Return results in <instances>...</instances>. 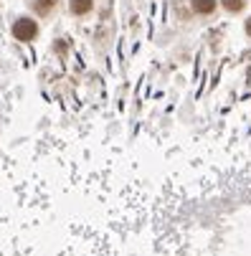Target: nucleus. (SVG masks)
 Returning a JSON list of instances; mask_svg holds the SVG:
<instances>
[{
	"mask_svg": "<svg viewBox=\"0 0 251 256\" xmlns=\"http://www.w3.org/2000/svg\"><path fill=\"white\" fill-rule=\"evenodd\" d=\"M10 33H13V38L20 41V44H30L38 38V33H41V26L38 20H33L30 16H18L10 26Z\"/></svg>",
	"mask_w": 251,
	"mask_h": 256,
	"instance_id": "obj_1",
	"label": "nucleus"
},
{
	"mask_svg": "<svg viewBox=\"0 0 251 256\" xmlns=\"http://www.w3.org/2000/svg\"><path fill=\"white\" fill-rule=\"evenodd\" d=\"M58 6H61V0H30V10L41 18H48Z\"/></svg>",
	"mask_w": 251,
	"mask_h": 256,
	"instance_id": "obj_2",
	"label": "nucleus"
},
{
	"mask_svg": "<svg viewBox=\"0 0 251 256\" xmlns=\"http://www.w3.org/2000/svg\"><path fill=\"white\" fill-rule=\"evenodd\" d=\"M94 10V0H68V13L76 16V18H84Z\"/></svg>",
	"mask_w": 251,
	"mask_h": 256,
	"instance_id": "obj_3",
	"label": "nucleus"
},
{
	"mask_svg": "<svg viewBox=\"0 0 251 256\" xmlns=\"http://www.w3.org/2000/svg\"><path fill=\"white\" fill-rule=\"evenodd\" d=\"M190 6L198 16H210V13H216L218 0H190Z\"/></svg>",
	"mask_w": 251,
	"mask_h": 256,
	"instance_id": "obj_4",
	"label": "nucleus"
},
{
	"mask_svg": "<svg viewBox=\"0 0 251 256\" xmlns=\"http://www.w3.org/2000/svg\"><path fill=\"white\" fill-rule=\"evenodd\" d=\"M221 6L228 10V13H241L246 8V0H221Z\"/></svg>",
	"mask_w": 251,
	"mask_h": 256,
	"instance_id": "obj_5",
	"label": "nucleus"
},
{
	"mask_svg": "<svg viewBox=\"0 0 251 256\" xmlns=\"http://www.w3.org/2000/svg\"><path fill=\"white\" fill-rule=\"evenodd\" d=\"M244 28H246V36H251V18L246 20V26H244Z\"/></svg>",
	"mask_w": 251,
	"mask_h": 256,
	"instance_id": "obj_6",
	"label": "nucleus"
}]
</instances>
